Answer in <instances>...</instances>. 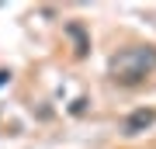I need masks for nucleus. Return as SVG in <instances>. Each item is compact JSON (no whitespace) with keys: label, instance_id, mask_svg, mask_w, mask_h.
Returning <instances> with one entry per match:
<instances>
[{"label":"nucleus","instance_id":"f257e3e1","mask_svg":"<svg viewBox=\"0 0 156 149\" xmlns=\"http://www.w3.org/2000/svg\"><path fill=\"white\" fill-rule=\"evenodd\" d=\"M156 69V45H135V49H122L111 55L108 73L122 87H139V83Z\"/></svg>","mask_w":156,"mask_h":149},{"label":"nucleus","instance_id":"f03ea898","mask_svg":"<svg viewBox=\"0 0 156 149\" xmlns=\"http://www.w3.org/2000/svg\"><path fill=\"white\" fill-rule=\"evenodd\" d=\"M153 122H156V111H153V108H139V111H132V115L122 122V132H125V135H139V132H146Z\"/></svg>","mask_w":156,"mask_h":149},{"label":"nucleus","instance_id":"7ed1b4c3","mask_svg":"<svg viewBox=\"0 0 156 149\" xmlns=\"http://www.w3.org/2000/svg\"><path fill=\"white\" fill-rule=\"evenodd\" d=\"M66 35L73 38V45H76V55L83 59V55L90 52V38H87V31H83V24H76V21H69L66 24Z\"/></svg>","mask_w":156,"mask_h":149},{"label":"nucleus","instance_id":"20e7f679","mask_svg":"<svg viewBox=\"0 0 156 149\" xmlns=\"http://www.w3.org/2000/svg\"><path fill=\"white\" fill-rule=\"evenodd\" d=\"M7 80H11V73H7V69H0V87H4Z\"/></svg>","mask_w":156,"mask_h":149}]
</instances>
